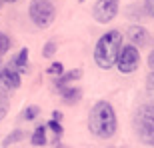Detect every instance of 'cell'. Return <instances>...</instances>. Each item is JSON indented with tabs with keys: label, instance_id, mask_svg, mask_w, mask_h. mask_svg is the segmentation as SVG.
I'll list each match as a JSON object with an SVG mask.
<instances>
[{
	"label": "cell",
	"instance_id": "1",
	"mask_svg": "<svg viewBox=\"0 0 154 148\" xmlns=\"http://www.w3.org/2000/svg\"><path fill=\"white\" fill-rule=\"evenodd\" d=\"M88 130L100 140H110L114 138L118 130V118L116 110L108 100H98L90 108L88 114Z\"/></svg>",
	"mask_w": 154,
	"mask_h": 148
},
{
	"label": "cell",
	"instance_id": "2",
	"mask_svg": "<svg viewBox=\"0 0 154 148\" xmlns=\"http://www.w3.org/2000/svg\"><path fill=\"white\" fill-rule=\"evenodd\" d=\"M122 40H124V34L116 28L106 30V32L98 38L96 46H94V62H96L98 68L110 70L116 64L118 52H120V48H122Z\"/></svg>",
	"mask_w": 154,
	"mask_h": 148
},
{
	"label": "cell",
	"instance_id": "3",
	"mask_svg": "<svg viewBox=\"0 0 154 148\" xmlns=\"http://www.w3.org/2000/svg\"><path fill=\"white\" fill-rule=\"evenodd\" d=\"M28 18L36 28H48L56 20V6L50 0H30L28 4Z\"/></svg>",
	"mask_w": 154,
	"mask_h": 148
},
{
	"label": "cell",
	"instance_id": "4",
	"mask_svg": "<svg viewBox=\"0 0 154 148\" xmlns=\"http://www.w3.org/2000/svg\"><path fill=\"white\" fill-rule=\"evenodd\" d=\"M134 128H136L138 138L154 136V104L146 102L140 104L134 114Z\"/></svg>",
	"mask_w": 154,
	"mask_h": 148
},
{
	"label": "cell",
	"instance_id": "5",
	"mask_svg": "<svg viewBox=\"0 0 154 148\" xmlns=\"http://www.w3.org/2000/svg\"><path fill=\"white\" fill-rule=\"evenodd\" d=\"M114 66L118 68L120 74L136 72L138 66H140V50H138L136 46H132V44H122Z\"/></svg>",
	"mask_w": 154,
	"mask_h": 148
},
{
	"label": "cell",
	"instance_id": "6",
	"mask_svg": "<svg viewBox=\"0 0 154 148\" xmlns=\"http://www.w3.org/2000/svg\"><path fill=\"white\" fill-rule=\"evenodd\" d=\"M120 0H98L92 8V18L98 24H108L118 16Z\"/></svg>",
	"mask_w": 154,
	"mask_h": 148
},
{
	"label": "cell",
	"instance_id": "7",
	"mask_svg": "<svg viewBox=\"0 0 154 148\" xmlns=\"http://www.w3.org/2000/svg\"><path fill=\"white\" fill-rule=\"evenodd\" d=\"M22 84V74L14 70L10 64H0V94L6 96L8 92L18 90Z\"/></svg>",
	"mask_w": 154,
	"mask_h": 148
},
{
	"label": "cell",
	"instance_id": "8",
	"mask_svg": "<svg viewBox=\"0 0 154 148\" xmlns=\"http://www.w3.org/2000/svg\"><path fill=\"white\" fill-rule=\"evenodd\" d=\"M124 36L128 40V44L136 46V48H144V46L150 44V32H148V28H144L142 24H130L126 28Z\"/></svg>",
	"mask_w": 154,
	"mask_h": 148
},
{
	"label": "cell",
	"instance_id": "9",
	"mask_svg": "<svg viewBox=\"0 0 154 148\" xmlns=\"http://www.w3.org/2000/svg\"><path fill=\"white\" fill-rule=\"evenodd\" d=\"M60 98H62L64 104H68V106H74V104H78L80 100H82V90H80L78 86L70 84V86H64V88H60Z\"/></svg>",
	"mask_w": 154,
	"mask_h": 148
},
{
	"label": "cell",
	"instance_id": "10",
	"mask_svg": "<svg viewBox=\"0 0 154 148\" xmlns=\"http://www.w3.org/2000/svg\"><path fill=\"white\" fill-rule=\"evenodd\" d=\"M82 68H74V70H68V72L60 74V76H56L54 78V88L56 90H60V88H64V86H70L72 82H76V80L82 78Z\"/></svg>",
	"mask_w": 154,
	"mask_h": 148
},
{
	"label": "cell",
	"instance_id": "11",
	"mask_svg": "<svg viewBox=\"0 0 154 148\" xmlns=\"http://www.w3.org/2000/svg\"><path fill=\"white\" fill-rule=\"evenodd\" d=\"M28 56H30V50H28V48H20V50H18V54H14V56H12V60L8 64H10L14 70H18L20 74H26V72H28Z\"/></svg>",
	"mask_w": 154,
	"mask_h": 148
},
{
	"label": "cell",
	"instance_id": "12",
	"mask_svg": "<svg viewBox=\"0 0 154 148\" xmlns=\"http://www.w3.org/2000/svg\"><path fill=\"white\" fill-rule=\"evenodd\" d=\"M124 16L130 20V22H142V20H146V10H144L142 4H138V2H132V4H128L124 8Z\"/></svg>",
	"mask_w": 154,
	"mask_h": 148
},
{
	"label": "cell",
	"instance_id": "13",
	"mask_svg": "<svg viewBox=\"0 0 154 148\" xmlns=\"http://www.w3.org/2000/svg\"><path fill=\"white\" fill-rule=\"evenodd\" d=\"M30 142H32V146H46V144H48V138H46V126L34 128L32 136H30Z\"/></svg>",
	"mask_w": 154,
	"mask_h": 148
},
{
	"label": "cell",
	"instance_id": "14",
	"mask_svg": "<svg viewBox=\"0 0 154 148\" xmlns=\"http://www.w3.org/2000/svg\"><path fill=\"white\" fill-rule=\"evenodd\" d=\"M24 136H26V132L24 130H20V128H16V130H12L8 136L4 138V142H2V146L4 148H8V146H12V144H16V142H20V140H24Z\"/></svg>",
	"mask_w": 154,
	"mask_h": 148
},
{
	"label": "cell",
	"instance_id": "15",
	"mask_svg": "<svg viewBox=\"0 0 154 148\" xmlns=\"http://www.w3.org/2000/svg\"><path fill=\"white\" fill-rule=\"evenodd\" d=\"M38 114H40V106H36V104H30V106H26V108L22 110L20 118L26 120V122H32V120L38 118Z\"/></svg>",
	"mask_w": 154,
	"mask_h": 148
},
{
	"label": "cell",
	"instance_id": "16",
	"mask_svg": "<svg viewBox=\"0 0 154 148\" xmlns=\"http://www.w3.org/2000/svg\"><path fill=\"white\" fill-rule=\"evenodd\" d=\"M56 50H58V44L54 40H48V42L42 46V58H52L56 54Z\"/></svg>",
	"mask_w": 154,
	"mask_h": 148
},
{
	"label": "cell",
	"instance_id": "17",
	"mask_svg": "<svg viewBox=\"0 0 154 148\" xmlns=\"http://www.w3.org/2000/svg\"><path fill=\"white\" fill-rule=\"evenodd\" d=\"M10 46H12V40L8 34H4V32H0V58L4 56L6 52L10 50Z\"/></svg>",
	"mask_w": 154,
	"mask_h": 148
},
{
	"label": "cell",
	"instance_id": "18",
	"mask_svg": "<svg viewBox=\"0 0 154 148\" xmlns=\"http://www.w3.org/2000/svg\"><path fill=\"white\" fill-rule=\"evenodd\" d=\"M46 128H50V130L56 134V140H60V136L64 134V126H62V122H58V120H48Z\"/></svg>",
	"mask_w": 154,
	"mask_h": 148
},
{
	"label": "cell",
	"instance_id": "19",
	"mask_svg": "<svg viewBox=\"0 0 154 148\" xmlns=\"http://www.w3.org/2000/svg\"><path fill=\"white\" fill-rule=\"evenodd\" d=\"M46 74H50V76H60L64 74V64L62 62H52L48 68H46Z\"/></svg>",
	"mask_w": 154,
	"mask_h": 148
},
{
	"label": "cell",
	"instance_id": "20",
	"mask_svg": "<svg viewBox=\"0 0 154 148\" xmlns=\"http://www.w3.org/2000/svg\"><path fill=\"white\" fill-rule=\"evenodd\" d=\"M146 92L154 98V70H150V74L146 76Z\"/></svg>",
	"mask_w": 154,
	"mask_h": 148
},
{
	"label": "cell",
	"instance_id": "21",
	"mask_svg": "<svg viewBox=\"0 0 154 148\" xmlns=\"http://www.w3.org/2000/svg\"><path fill=\"white\" fill-rule=\"evenodd\" d=\"M6 112H8V100H6V96H2V94H0V122L4 120Z\"/></svg>",
	"mask_w": 154,
	"mask_h": 148
},
{
	"label": "cell",
	"instance_id": "22",
	"mask_svg": "<svg viewBox=\"0 0 154 148\" xmlns=\"http://www.w3.org/2000/svg\"><path fill=\"white\" fill-rule=\"evenodd\" d=\"M142 6H144V10H146V16L154 18V0H144Z\"/></svg>",
	"mask_w": 154,
	"mask_h": 148
},
{
	"label": "cell",
	"instance_id": "23",
	"mask_svg": "<svg viewBox=\"0 0 154 148\" xmlns=\"http://www.w3.org/2000/svg\"><path fill=\"white\" fill-rule=\"evenodd\" d=\"M140 142H144L146 146H154V136H146V138H140Z\"/></svg>",
	"mask_w": 154,
	"mask_h": 148
},
{
	"label": "cell",
	"instance_id": "24",
	"mask_svg": "<svg viewBox=\"0 0 154 148\" xmlns=\"http://www.w3.org/2000/svg\"><path fill=\"white\" fill-rule=\"evenodd\" d=\"M52 120H58V122H62V112H60V110H54V112H52Z\"/></svg>",
	"mask_w": 154,
	"mask_h": 148
},
{
	"label": "cell",
	"instance_id": "25",
	"mask_svg": "<svg viewBox=\"0 0 154 148\" xmlns=\"http://www.w3.org/2000/svg\"><path fill=\"white\" fill-rule=\"evenodd\" d=\"M148 66H150V70H154V50H150V54H148Z\"/></svg>",
	"mask_w": 154,
	"mask_h": 148
},
{
	"label": "cell",
	"instance_id": "26",
	"mask_svg": "<svg viewBox=\"0 0 154 148\" xmlns=\"http://www.w3.org/2000/svg\"><path fill=\"white\" fill-rule=\"evenodd\" d=\"M56 148H68V146H66V144H60V142H58V144H56Z\"/></svg>",
	"mask_w": 154,
	"mask_h": 148
},
{
	"label": "cell",
	"instance_id": "27",
	"mask_svg": "<svg viewBox=\"0 0 154 148\" xmlns=\"http://www.w3.org/2000/svg\"><path fill=\"white\" fill-rule=\"evenodd\" d=\"M2 2H10V4H14V2H18V0H2Z\"/></svg>",
	"mask_w": 154,
	"mask_h": 148
},
{
	"label": "cell",
	"instance_id": "28",
	"mask_svg": "<svg viewBox=\"0 0 154 148\" xmlns=\"http://www.w3.org/2000/svg\"><path fill=\"white\" fill-rule=\"evenodd\" d=\"M108 148H118V146H108Z\"/></svg>",
	"mask_w": 154,
	"mask_h": 148
},
{
	"label": "cell",
	"instance_id": "29",
	"mask_svg": "<svg viewBox=\"0 0 154 148\" xmlns=\"http://www.w3.org/2000/svg\"><path fill=\"white\" fill-rule=\"evenodd\" d=\"M0 8H2V0H0Z\"/></svg>",
	"mask_w": 154,
	"mask_h": 148
},
{
	"label": "cell",
	"instance_id": "30",
	"mask_svg": "<svg viewBox=\"0 0 154 148\" xmlns=\"http://www.w3.org/2000/svg\"><path fill=\"white\" fill-rule=\"evenodd\" d=\"M78 2H86V0H78Z\"/></svg>",
	"mask_w": 154,
	"mask_h": 148
}]
</instances>
